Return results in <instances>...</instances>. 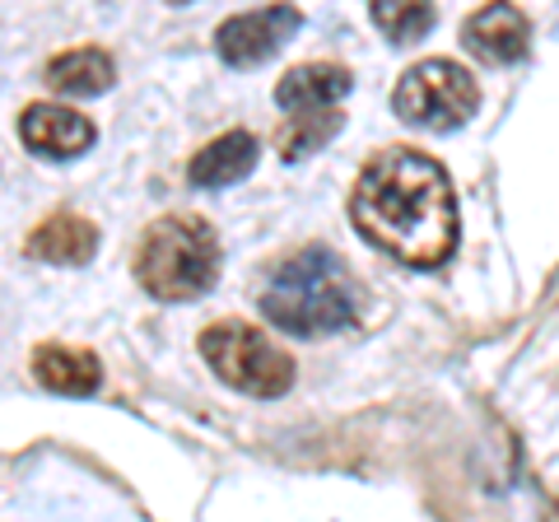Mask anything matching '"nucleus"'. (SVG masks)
Returning <instances> with one entry per match:
<instances>
[{
	"label": "nucleus",
	"instance_id": "nucleus-1",
	"mask_svg": "<svg viewBox=\"0 0 559 522\" xmlns=\"http://www.w3.org/2000/svg\"><path fill=\"white\" fill-rule=\"evenodd\" d=\"M349 215L359 234L406 266H439L457 248V197L443 164L415 150H382L364 164Z\"/></svg>",
	"mask_w": 559,
	"mask_h": 522
},
{
	"label": "nucleus",
	"instance_id": "nucleus-2",
	"mask_svg": "<svg viewBox=\"0 0 559 522\" xmlns=\"http://www.w3.org/2000/svg\"><path fill=\"white\" fill-rule=\"evenodd\" d=\"M261 312L289 336H331L355 322L359 285L336 252L304 248L271 275L266 294H261Z\"/></svg>",
	"mask_w": 559,
	"mask_h": 522
},
{
	"label": "nucleus",
	"instance_id": "nucleus-3",
	"mask_svg": "<svg viewBox=\"0 0 559 522\" xmlns=\"http://www.w3.org/2000/svg\"><path fill=\"white\" fill-rule=\"evenodd\" d=\"M135 281L164 304L201 299L219 281V238L197 215L154 220L135 248Z\"/></svg>",
	"mask_w": 559,
	"mask_h": 522
},
{
	"label": "nucleus",
	"instance_id": "nucleus-4",
	"mask_svg": "<svg viewBox=\"0 0 559 522\" xmlns=\"http://www.w3.org/2000/svg\"><path fill=\"white\" fill-rule=\"evenodd\" d=\"M201 355L219 382H229L234 392L261 396V402L285 396L294 388V359L266 332H257L252 322H238V318L215 322L201 336Z\"/></svg>",
	"mask_w": 559,
	"mask_h": 522
},
{
	"label": "nucleus",
	"instance_id": "nucleus-5",
	"mask_svg": "<svg viewBox=\"0 0 559 522\" xmlns=\"http://www.w3.org/2000/svg\"><path fill=\"white\" fill-rule=\"evenodd\" d=\"M476 103H480L476 80L448 57H429V61L411 66L392 90L396 117L419 131H457V127H466V117L476 112Z\"/></svg>",
	"mask_w": 559,
	"mask_h": 522
},
{
	"label": "nucleus",
	"instance_id": "nucleus-6",
	"mask_svg": "<svg viewBox=\"0 0 559 522\" xmlns=\"http://www.w3.org/2000/svg\"><path fill=\"white\" fill-rule=\"evenodd\" d=\"M299 24H304V14L294 5H266L252 14H234V20L219 24L215 51H219V61L238 66V71H252V66L271 61L275 51L299 33Z\"/></svg>",
	"mask_w": 559,
	"mask_h": 522
},
{
	"label": "nucleus",
	"instance_id": "nucleus-7",
	"mask_svg": "<svg viewBox=\"0 0 559 522\" xmlns=\"http://www.w3.org/2000/svg\"><path fill=\"white\" fill-rule=\"evenodd\" d=\"M462 43L489 66H518L532 51V24L509 0H489L462 24Z\"/></svg>",
	"mask_w": 559,
	"mask_h": 522
},
{
	"label": "nucleus",
	"instance_id": "nucleus-8",
	"mask_svg": "<svg viewBox=\"0 0 559 522\" xmlns=\"http://www.w3.org/2000/svg\"><path fill=\"white\" fill-rule=\"evenodd\" d=\"M20 135L38 159H80L94 145V121L80 117L75 108H57V103H33L20 117Z\"/></svg>",
	"mask_w": 559,
	"mask_h": 522
},
{
	"label": "nucleus",
	"instance_id": "nucleus-9",
	"mask_svg": "<svg viewBox=\"0 0 559 522\" xmlns=\"http://www.w3.org/2000/svg\"><path fill=\"white\" fill-rule=\"evenodd\" d=\"M24 252L33 261H51V266H84V261L98 252V229L84 215H75V211L47 215L38 229L28 234Z\"/></svg>",
	"mask_w": 559,
	"mask_h": 522
},
{
	"label": "nucleus",
	"instance_id": "nucleus-10",
	"mask_svg": "<svg viewBox=\"0 0 559 522\" xmlns=\"http://www.w3.org/2000/svg\"><path fill=\"white\" fill-rule=\"evenodd\" d=\"M355 90L345 66H331V61H318V66H294V71L275 84V103L289 112H318V108H336V103Z\"/></svg>",
	"mask_w": 559,
	"mask_h": 522
},
{
	"label": "nucleus",
	"instance_id": "nucleus-11",
	"mask_svg": "<svg viewBox=\"0 0 559 522\" xmlns=\"http://www.w3.org/2000/svg\"><path fill=\"white\" fill-rule=\"evenodd\" d=\"M33 378L43 382L47 392L57 396H94L103 382V364L94 351H80V345H38L33 351Z\"/></svg>",
	"mask_w": 559,
	"mask_h": 522
},
{
	"label": "nucleus",
	"instance_id": "nucleus-12",
	"mask_svg": "<svg viewBox=\"0 0 559 522\" xmlns=\"http://www.w3.org/2000/svg\"><path fill=\"white\" fill-rule=\"evenodd\" d=\"M257 154L261 150L248 131H229V135H219V141H210L201 154H191L187 178H191V187H234L257 168Z\"/></svg>",
	"mask_w": 559,
	"mask_h": 522
},
{
	"label": "nucleus",
	"instance_id": "nucleus-13",
	"mask_svg": "<svg viewBox=\"0 0 559 522\" xmlns=\"http://www.w3.org/2000/svg\"><path fill=\"white\" fill-rule=\"evenodd\" d=\"M43 80H47L57 94L94 98V94H108L112 84H117V66H112L108 51H98V47H75V51H61V57L43 71Z\"/></svg>",
	"mask_w": 559,
	"mask_h": 522
},
{
	"label": "nucleus",
	"instance_id": "nucleus-14",
	"mask_svg": "<svg viewBox=\"0 0 559 522\" xmlns=\"http://www.w3.org/2000/svg\"><path fill=\"white\" fill-rule=\"evenodd\" d=\"M345 127L341 108H318V112H289V127L285 135H280V159L299 164L308 159V154H318L331 135H336Z\"/></svg>",
	"mask_w": 559,
	"mask_h": 522
},
{
	"label": "nucleus",
	"instance_id": "nucleus-15",
	"mask_svg": "<svg viewBox=\"0 0 559 522\" xmlns=\"http://www.w3.org/2000/svg\"><path fill=\"white\" fill-rule=\"evenodd\" d=\"M369 10H373V24L396 47H411L433 28V0H373Z\"/></svg>",
	"mask_w": 559,
	"mask_h": 522
},
{
	"label": "nucleus",
	"instance_id": "nucleus-16",
	"mask_svg": "<svg viewBox=\"0 0 559 522\" xmlns=\"http://www.w3.org/2000/svg\"><path fill=\"white\" fill-rule=\"evenodd\" d=\"M173 5H187V0H173Z\"/></svg>",
	"mask_w": 559,
	"mask_h": 522
}]
</instances>
